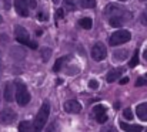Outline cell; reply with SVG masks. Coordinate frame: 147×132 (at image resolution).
<instances>
[{
  "mask_svg": "<svg viewBox=\"0 0 147 132\" xmlns=\"http://www.w3.org/2000/svg\"><path fill=\"white\" fill-rule=\"evenodd\" d=\"M14 98H16V101H17V104H19L20 107H24V105H27V104L30 102V94H29L26 85H24L23 83H20V81L16 83V94H14Z\"/></svg>",
  "mask_w": 147,
  "mask_h": 132,
  "instance_id": "cell-2",
  "label": "cell"
},
{
  "mask_svg": "<svg viewBox=\"0 0 147 132\" xmlns=\"http://www.w3.org/2000/svg\"><path fill=\"white\" fill-rule=\"evenodd\" d=\"M124 20H126V17H123V16H114V17L109 19V23L111 27H121L124 24Z\"/></svg>",
  "mask_w": 147,
  "mask_h": 132,
  "instance_id": "cell-13",
  "label": "cell"
},
{
  "mask_svg": "<svg viewBox=\"0 0 147 132\" xmlns=\"http://www.w3.org/2000/svg\"><path fill=\"white\" fill-rule=\"evenodd\" d=\"M27 3H29L30 9H34L36 7V0H27Z\"/></svg>",
  "mask_w": 147,
  "mask_h": 132,
  "instance_id": "cell-28",
  "label": "cell"
},
{
  "mask_svg": "<svg viewBox=\"0 0 147 132\" xmlns=\"http://www.w3.org/2000/svg\"><path fill=\"white\" fill-rule=\"evenodd\" d=\"M39 19H40V20H46V19H47V16H45V14L42 13V14L39 16Z\"/></svg>",
  "mask_w": 147,
  "mask_h": 132,
  "instance_id": "cell-31",
  "label": "cell"
},
{
  "mask_svg": "<svg viewBox=\"0 0 147 132\" xmlns=\"http://www.w3.org/2000/svg\"><path fill=\"white\" fill-rule=\"evenodd\" d=\"M106 55H107V50H106V47H104L103 43H96L93 45V48H92V58L94 61H97V63L103 61L106 58Z\"/></svg>",
  "mask_w": 147,
  "mask_h": 132,
  "instance_id": "cell-5",
  "label": "cell"
},
{
  "mask_svg": "<svg viewBox=\"0 0 147 132\" xmlns=\"http://www.w3.org/2000/svg\"><path fill=\"white\" fill-rule=\"evenodd\" d=\"M123 74V68H117V70H111L109 74H107V77H106V80H107V83H114L116 80H119L120 78V75Z\"/></svg>",
  "mask_w": 147,
  "mask_h": 132,
  "instance_id": "cell-12",
  "label": "cell"
},
{
  "mask_svg": "<svg viewBox=\"0 0 147 132\" xmlns=\"http://www.w3.org/2000/svg\"><path fill=\"white\" fill-rule=\"evenodd\" d=\"M4 99L6 101H13V85L11 84H6L4 88Z\"/></svg>",
  "mask_w": 147,
  "mask_h": 132,
  "instance_id": "cell-18",
  "label": "cell"
},
{
  "mask_svg": "<svg viewBox=\"0 0 147 132\" xmlns=\"http://www.w3.org/2000/svg\"><path fill=\"white\" fill-rule=\"evenodd\" d=\"M89 88H92V89H97L98 83L96 81V80H90V81H89Z\"/></svg>",
  "mask_w": 147,
  "mask_h": 132,
  "instance_id": "cell-25",
  "label": "cell"
},
{
  "mask_svg": "<svg viewBox=\"0 0 147 132\" xmlns=\"http://www.w3.org/2000/svg\"><path fill=\"white\" fill-rule=\"evenodd\" d=\"M126 57H127V51L126 50H117V51L113 53L114 61H123V60H126Z\"/></svg>",
  "mask_w": 147,
  "mask_h": 132,
  "instance_id": "cell-15",
  "label": "cell"
},
{
  "mask_svg": "<svg viewBox=\"0 0 147 132\" xmlns=\"http://www.w3.org/2000/svg\"><path fill=\"white\" fill-rule=\"evenodd\" d=\"M3 3H4V9H10V0H3Z\"/></svg>",
  "mask_w": 147,
  "mask_h": 132,
  "instance_id": "cell-29",
  "label": "cell"
},
{
  "mask_svg": "<svg viewBox=\"0 0 147 132\" xmlns=\"http://www.w3.org/2000/svg\"><path fill=\"white\" fill-rule=\"evenodd\" d=\"M93 114H94V117H96V121H97L98 124H104L106 121H107V114H106V108H104V105H96V107H93Z\"/></svg>",
  "mask_w": 147,
  "mask_h": 132,
  "instance_id": "cell-10",
  "label": "cell"
},
{
  "mask_svg": "<svg viewBox=\"0 0 147 132\" xmlns=\"http://www.w3.org/2000/svg\"><path fill=\"white\" fill-rule=\"evenodd\" d=\"M80 6L83 9H93L96 7V0H80Z\"/></svg>",
  "mask_w": 147,
  "mask_h": 132,
  "instance_id": "cell-19",
  "label": "cell"
},
{
  "mask_svg": "<svg viewBox=\"0 0 147 132\" xmlns=\"http://www.w3.org/2000/svg\"><path fill=\"white\" fill-rule=\"evenodd\" d=\"M14 9H16L19 16H22V17H27L29 16L30 6H29L27 0H14Z\"/></svg>",
  "mask_w": 147,
  "mask_h": 132,
  "instance_id": "cell-8",
  "label": "cell"
},
{
  "mask_svg": "<svg viewBox=\"0 0 147 132\" xmlns=\"http://www.w3.org/2000/svg\"><path fill=\"white\" fill-rule=\"evenodd\" d=\"M61 17H63V10H61V9L56 10V19L59 20V19H61Z\"/></svg>",
  "mask_w": 147,
  "mask_h": 132,
  "instance_id": "cell-27",
  "label": "cell"
},
{
  "mask_svg": "<svg viewBox=\"0 0 147 132\" xmlns=\"http://www.w3.org/2000/svg\"><path fill=\"white\" fill-rule=\"evenodd\" d=\"M104 16L107 19L110 17H114V16H123V17H130L124 9H121L120 6H116V4H109L106 9H104Z\"/></svg>",
  "mask_w": 147,
  "mask_h": 132,
  "instance_id": "cell-6",
  "label": "cell"
},
{
  "mask_svg": "<svg viewBox=\"0 0 147 132\" xmlns=\"http://www.w3.org/2000/svg\"><path fill=\"white\" fill-rule=\"evenodd\" d=\"M140 1H147V0H140Z\"/></svg>",
  "mask_w": 147,
  "mask_h": 132,
  "instance_id": "cell-35",
  "label": "cell"
},
{
  "mask_svg": "<svg viewBox=\"0 0 147 132\" xmlns=\"http://www.w3.org/2000/svg\"><path fill=\"white\" fill-rule=\"evenodd\" d=\"M59 1H60V0H53V3H54V4H59Z\"/></svg>",
  "mask_w": 147,
  "mask_h": 132,
  "instance_id": "cell-32",
  "label": "cell"
},
{
  "mask_svg": "<svg viewBox=\"0 0 147 132\" xmlns=\"http://www.w3.org/2000/svg\"><path fill=\"white\" fill-rule=\"evenodd\" d=\"M64 111L69 114H79L82 111V104L76 99H69L67 102H64Z\"/></svg>",
  "mask_w": 147,
  "mask_h": 132,
  "instance_id": "cell-9",
  "label": "cell"
},
{
  "mask_svg": "<svg viewBox=\"0 0 147 132\" xmlns=\"http://www.w3.org/2000/svg\"><path fill=\"white\" fill-rule=\"evenodd\" d=\"M127 83H129V77H124L120 80V84H127Z\"/></svg>",
  "mask_w": 147,
  "mask_h": 132,
  "instance_id": "cell-30",
  "label": "cell"
},
{
  "mask_svg": "<svg viewBox=\"0 0 147 132\" xmlns=\"http://www.w3.org/2000/svg\"><path fill=\"white\" fill-rule=\"evenodd\" d=\"M0 68H1V61H0Z\"/></svg>",
  "mask_w": 147,
  "mask_h": 132,
  "instance_id": "cell-34",
  "label": "cell"
},
{
  "mask_svg": "<svg viewBox=\"0 0 147 132\" xmlns=\"http://www.w3.org/2000/svg\"><path fill=\"white\" fill-rule=\"evenodd\" d=\"M16 40H17L20 44L29 45L30 48H37V44L29 39V33H27V30L23 29V27H20V26H16Z\"/></svg>",
  "mask_w": 147,
  "mask_h": 132,
  "instance_id": "cell-4",
  "label": "cell"
},
{
  "mask_svg": "<svg viewBox=\"0 0 147 132\" xmlns=\"http://www.w3.org/2000/svg\"><path fill=\"white\" fill-rule=\"evenodd\" d=\"M130 39H131V33L129 30H119V31L111 34L109 43H110V45H120V44L127 43Z\"/></svg>",
  "mask_w": 147,
  "mask_h": 132,
  "instance_id": "cell-3",
  "label": "cell"
},
{
  "mask_svg": "<svg viewBox=\"0 0 147 132\" xmlns=\"http://www.w3.org/2000/svg\"><path fill=\"white\" fill-rule=\"evenodd\" d=\"M119 125H120V128H121L123 131H129V132H140L142 131V127H140V125H127V124H124V122H120Z\"/></svg>",
  "mask_w": 147,
  "mask_h": 132,
  "instance_id": "cell-14",
  "label": "cell"
},
{
  "mask_svg": "<svg viewBox=\"0 0 147 132\" xmlns=\"http://www.w3.org/2000/svg\"><path fill=\"white\" fill-rule=\"evenodd\" d=\"M144 58H146V61H147V50L144 51Z\"/></svg>",
  "mask_w": 147,
  "mask_h": 132,
  "instance_id": "cell-33",
  "label": "cell"
},
{
  "mask_svg": "<svg viewBox=\"0 0 147 132\" xmlns=\"http://www.w3.org/2000/svg\"><path fill=\"white\" fill-rule=\"evenodd\" d=\"M120 1H124V0H120Z\"/></svg>",
  "mask_w": 147,
  "mask_h": 132,
  "instance_id": "cell-36",
  "label": "cell"
},
{
  "mask_svg": "<svg viewBox=\"0 0 147 132\" xmlns=\"http://www.w3.org/2000/svg\"><path fill=\"white\" fill-rule=\"evenodd\" d=\"M136 114H137V117H139L140 121H144V122H146L147 121V102L137 105V108H136Z\"/></svg>",
  "mask_w": 147,
  "mask_h": 132,
  "instance_id": "cell-11",
  "label": "cell"
},
{
  "mask_svg": "<svg viewBox=\"0 0 147 132\" xmlns=\"http://www.w3.org/2000/svg\"><path fill=\"white\" fill-rule=\"evenodd\" d=\"M32 129H34V127H32V124L29 121H23L19 125V131H32Z\"/></svg>",
  "mask_w": 147,
  "mask_h": 132,
  "instance_id": "cell-20",
  "label": "cell"
},
{
  "mask_svg": "<svg viewBox=\"0 0 147 132\" xmlns=\"http://www.w3.org/2000/svg\"><path fill=\"white\" fill-rule=\"evenodd\" d=\"M140 23L147 27V11H143V13H142V16H140Z\"/></svg>",
  "mask_w": 147,
  "mask_h": 132,
  "instance_id": "cell-24",
  "label": "cell"
},
{
  "mask_svg": "<svg viewBox=\"0 0 147 132\" xmlns=\"http://www.w3.org/2000/svg\"><path fill=\"white\" fill-rule=\"evenodd\" d=\"M123 117L126 118V119H133V112H131V109L130 108H126L124 111H123Z\"/></svg>",
  "mask_w": 147,
  "mask_h": 132,
  "instance_id": "cell-22",
  "label": "cell"
},
{
  "mask_svg": "<svg viewBox=\"0 0 147 132\" xmlns=\"http://www.w3.org/2000/svg\"><path fill=\"white\" fill-rule=\"evenodd\" d=\"M64 3H66V7H67V9H70L71 11H74V10H76V6H74V3H73L71 0H64Z\"/></svg>",
  "mask_w": 147,
  "mask_h": 132,
  "instance_id": "cell-23",
  "label": "cell"
},
{
  "mask_svg": "<svg viewBox=\"0 0 147 132\" xmlns=\"http://www.w3.org/2000/svg\"><path fill=\"white\" fill-rule=\"evenodd\" d=\"M137 64H139V50H136V51H134V54H133V58L130 60L129 65L133 68V67H136Z\"/></svg>",
  "mask_w": 147,
  "mask_h": 132,
  "instance_id": "cell-21",
  "label": "cell"
},
{
  "mask_svg": "<svg viewBox=\"0 0 147 132\" xmlns=\"http://www.w3.org/2000/svg\"><path fill=\"white\" fill-rule=\"evenodd\" d=\"M146 84H147V81L144 80V78H139V80H137V83H136V85H137V87H142V85H146Z\"/></svg>",
  "mask_w": 147,
  "mask_h": 132,
  "instance_id": "cell-26",
  "label": "cell"
},
{
  "mask_svg": "<svg viewBox=\"0 0 147 132\" xmlns=\"http://www.w3.org/2000/svg\"><path fill=\"white\" fill-rule=\"evenodd\" d=\"M50 114V105L49 102H43V105L40 107L39 112L36 114V118H34V122H33V127L36 131H42L47 122V118H49Z\"/></svg>",
  "mask_w": 147,
  "mask_h": 132,
  "instance_id": "cell-1",
  "label": "cell"
},
{
  "mask_svg": "<svg viewBox=\"0 0 147 132\" xmlns=\"http://www.w3.org/2000/svg\"><path fill=\"white\" fill-rule=\"evenodd\" d=\"M69 58H70L69 55H64V57H60V58H59V60L56 61V64H54V67H53V71H54V73H57V71H60V70H61V67H63V64H64V63H66V61H67Z\"/></svg>",
  "mask_w": 147,
  "mask_h": 132,
  "instance_id": "cell-16",
  "label": "cell"
},
{
  "mask_svg": "<svg viewBox=\"0 0 147 132\" xmlns=\"http://www.w3.org/2000/svg\"><path fill=\"white\" fill-rule=\"evenodd\" d=\"M79 24H80L83 29H86V30H90V29H92V26H93V20H92L90 17H83V19H80Z\"/></svg>",
  "mask_w": 147,
  "mask_h": 132,
  "instance_id": "cell-17",
  "label": "cell"
},
{
  "mask_svg": "<svg viewBox=\"0 0 147 132\" xmlns=\"http://www.w3.org/2000/svg\"><path fill=\"white\" fill-rule=\"evenodd\" d=\"M16 118H17V114L10 108H4L0 111V124L1 125H10L13 121H16Z\"/></svg>",
  "mask_w": 147,
  "mask_h": 132,
  "instance_id": "cell-7",
  "label": "cell"
}]
</instances>
